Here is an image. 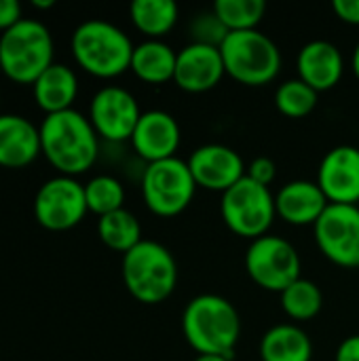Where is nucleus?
<instances>
[{"label":"nucleus","instance_id":"nucleus-1","mask_svg":"<svg viewBox=\"0 0 359 361\" xmlns=\"http://www.w3.org/2000/svg\"><path fill=\"white\" fill-rule=\"evenodd\" d=\"M40 148L59 176L76 178L93 167L99 152V135L89 116L70 108L47 114L40 123Z\"/></svg>","mask_w":359,"mask_h":361},{"label":"nucleus","instance_id":"nucleus-2","mask_svg":"<svg viewBox=\"0 0 359 361\" xmlns=\"http://www.w3.org/2000/svg\"><path fill=\"white\" fill-rule=\"evenodd\" d=\"M182 334L199 355L231 357L241 338V317L218 294L195 296L182 313Z\"/></svg>","mask_w":359,"mask_h":361},{"label":"nucleus","instance_id":"nucleus-3","mask_svg":"<svg viewBox=\"0 0 359 361\" xmlns=\"http://www.w3.org/2000/svg\"><path fill=\"white\" fill-rule=\"evenodd\" d=\"M70 49L74 61L87 74L114 78L131 68L135 44L118 25L106 19H87L74 27Z\"/></svg>","mask_w":359,"mask_h":361},{"label":"nucleus","instance_id":"nucleus-4","mask_svg":"<svg viewBox=\"0 0 359 361\" xmlns=\"http://www.w3.org/2000/svg\"><path fill=\"white\" fill-rule=\"evenodd\" d=\"M51 30L34 17H23L0 34V70L17 85H34V80L53 66Z\"/></svg>","mask_w":359,"mask_h":361},{"label":"nucleus","instance_id":"nucleus-5","mask_svg":"<svg viewBox=\"0 0 359 361\" xmlns=\"http://www.w3.org/2000/svg\"><path fill=\"white\" fill-rule=\"evenodd\" d=\"M121 277L135 300L159 305L167 300L178 286V264L163 243L142 239L123 256Z\"/></svg>","mask_w":359,"mask_h":361},{"label":"nucleus","instance_id":"nucleus-6","mask_svg":"<svg viewBox=\"0 0 359 361\" xmlns=\"http://www.w3.org/2000/svg\"><path fill=\"white\" fill-rule=\"evenodd\" d=\"M226 74L245 85L262 87L277 78L281 70V51L260 30L231 32L220 47Z\"/></svg>","mask_w":359,"mask_h":361},{"label":"nucleus","instance_id":"nucleus-7","mask_svg":"<svg viewBox=\"0 0 359 361\" xmlns=\"http://www.w3.org/2000/svg\"><path fill=\"white\" fill-rule=\"evenodd\" d=\"M220 214L231 233L254 241L269 235V228L277 218L275 197L271 188L256 184L245 176L222 192Z\"/></svg>","mask_w":359,"mask_h":361},{"label":"nucleus","instance_id":"nucleus-8","mask_svg":"<svg viewBox=\"0 0 359 361\" xmlns=\"http://www.w3.org/2000/svg\"><path fill=\"white\" fill-rule=\"evenodd\" d=\"M195 192L197 182L186 161L174 157L146 165L142 176V197L154 216H180L193 203Z\"/></svg>","mask_w":359,"mask_h":361},{"label":"nucleus","instance_id":"nucleus-9","mask_svg":"<svg viewBox=\"0 0 359 361\" xmlns=\"http://www.w3.org/2000/svg\"><path fill=\"white\" fill-rule=\"evenodd\" d=\"M245 271L258 288L281 294L300 279V256L284 237L264 235L250 243Z\"/></svg>","mask_w":359,"mask_h":361},{"label":"nucleus","instance_id":"nucleus-10","mask_svg":"<svg viewBox=\"0 0 359 361\" xmlns=\"http://www.w3.org/2000/svg\"><path fill=\"white\" fill-rule=\"evenodd\" d=\"M85 184L70 176H55L40 184L34 197V218L47 231H70L87 216Z\"/></svg>","mask_w":359,"mask_h":361},{"label":"nucleus","instance_id":"nucleus-11","mask_svg":"<svg viewBox=\"0 0 359 361\" xmlns=\"http://www.w3.org/2000/svg\"><path fill=\"white\" fill-rule=\"evenodd\" d=\"M320 252L343 269H359V207L328 205L313 226Z\"/></svg>","mask_w":359,"mask_h":361},{"label":"nucleus","instance_id":"nucleus-12","mask_svg":"<svg viewBox=\"0 0 359 361\" xmlns=\"http://www.w3.org/2000/svg\"><path fill=\"white\" fill-rule=\"evenodd\" d=\"M140 118H142V110L135 95L123 87L108 85L102 87L91 97L89 121L97 131V135L108 142L131 140Z\"/></svg>","mask_w":359,"mask_h":361},{"label":"nucleus","instance_id":"nucleus-13","mask_svg":"<svg viewBox=\"0 0 359 361\" xmlns=\"http://www.w3.org/2000/svg\"><path fill=\"white\" fill-rule=\"evenodd\" d=\"M188 169L197 182V188L212 192H226L241 178H245V163L237 150L224 144H205L193 150L186 161Z\"/></svg>","mask_w":359,"mask_h":361},{"label":"nucleus","instance_id":"nucleus-14","mask_svg":"<svg viewBox=\"0 0 359 361\" xmlns=\"http://www.w3.org/2000/svg\"><path fill=\"white\" fill-rule=\"evenodd\" d=\"M317 186L332 205H358L359 203V148L336 146L320 163Z\"/></svg>","mask_w":359,"mask_h":361},{"label":"nucleus","instance_id":"nucleus-15","mask_svg":"<svg viewBox=\"0 0 359 361\" xmlns=\"http://www.w3.org/2000/svg\"><path fill=\"white\" fill-rule=\"evenodd\" d=\"M226 74L218 47L188 42L178 51L174 82L186 93H205L220 85Z\"/></svg>","mask_w":359,"mask_h":361},{"label":"nucleus","instance_id":"nucleus-16","mask_svg":"<svg viewBox=\"0 0 359 361\" xmlns=\"http://www.w3.org/2000/svg\"><path fill=\"white\" fill-rule=\"evenodd\" d=\"M182 131L174 114L165 110L142 112V118L131 135V146L146 163L174 159L180 148Z\"/></svg>","mask_w":359,"mask_h":361},{"label":"nucleus","instance_id":"nucleus-17","mask_svg":"<svg viewBox=\"0 0 359 361\" xmlns=\"http://www.w3.org/2000/svg\"><path fill=\"white\" fill-rule=\"evenodd\" d=\"M298 78L317 93L334 89L345 74V59L341 49L330 40L307 42L296 57Z\"/></svg>","mask_w":359,"mask_h":361},{"label":"nucleus","instance_id":"nucleus-18","mask_svg":"<svg viewBox=\"0 0 359 361\" xmlns=\"http://www.w3.org/2000/svg\"><path fill=\"white\" fill-rule=\"evenodd\" d=\"M328 199L311 180H294L279 188L275 195L277 218L292 226H315L328 207Z\"/></svg>","mask_w":359,"mask_h":361},{"label":"nucleus","instance_id":"nucleus-19","mask_svg":"<svg viewBox=\"0 0 359 361\" xmlns=\"http://www.w3.org/2000/svg\"><path fill=\"white\" fill-rule=\"evenodd\" d=\"M42 154L40 129L21 114H0V167L21 169Z\"/></svg>","mask_w":359,"mask_h":361},{"label":"nucleus","instance_id":"nucleus-20","mask_svg":"<svg viewBox=\"0 0 359 361\" xmlns=\"http://www.w3.org/2000/svg\"><path fill=\"white\" fill-rule=\"evenodd\" d=\"M34 102L47 114L70 110L78 95V76L66 63L49 66L32 85Z\"/></svg>","mask_w":359,"mask_h":361},{"label":"nucleus","instance_id":"nucleus-21","mask_svg":"<svg viewBox=\"0 0 359 361\" xmlns=\"http://www.w3.org/2000/svg\"><path fill=\"white\" fill-rule=\"evenodd\" d=\"M176 61H178V51H174L167 42L144 40L135 44L129 70L148 85H163L174 80Z\"/></svg>","mask_w":359,"mask_h":361},{"label":"nucleus","instance_id":"nucleus-22","mask_svg":"<svg viewBox=\"0 0 359 361\" xmlns=\"http://www.w3.org/2000/svg\"><path fill=\"white\" fill-rule=\"evenodd\" d=\"M262 361H311L313 343L309 334L294 324H279L264 332L260 341Z\"/></svg>","mask_w":359,"mask_h":361},{"label":"nucleus","instance_id":"nucleus-23","mask_svg":"<svg viewBox=\"0 0 359 361\" xmlns=\"http://www.w3.org/2000/svg\"><path fill=\"white\" fill-rule=\"evenodd\" d=\"M129 17L146 40H161L176 27L180 8L174 0H133Z\"/></svg>","mask_w":359,"mask_h":361},{"label":"nucleus","instance_id":"nucleus-24","mask_svg":"<svg viewBox=\"0 0 359 361\" xmlns=\"http://www.w3.org/2000/svg\"><path fill=\"white\" fill-rule=\"evenodd\" d=\"M97 235L106 247L125 256L142 241V224L129 209L123 207L97 220Z\"/></svg>","mask_w":359,"mask_h":361},{"label":"nucleus","instance_id":"nucleus-25","mask_svg":"<svg viewBox=\"0 0 359 361\" xmlns=\"http://www.w3.org/2000/svg\"><path fill=\"white\" fill-rule=\"evenodd\" d=\"M279 296L284 313L294 322H309L317 317L324 307V294L320 286L303 277L294 281L288 290H284Z\"/></svg>","mask_w":359,"mask_h":361},{"label":"nucleus","instance_id":"nucleus-26","mask_svg":"<svg viewBox=\"0 0 359 361\" xmlns=\"http://www.w3.org/2000/svg\"><path fill=\"white\" fill-rule=\"evenodd\" d=\"M212 11L229 32L258 30L264 17V0H216Z\"/></svg>","mask_w":359,"mask_h":361},{"label":"nucleus","instance_id":"nucleus-27","mask_svg":"<svg viewBox=\"0 0 359 361\" xmlns=\"http://www.w3.org/2000/svg\"><path fill=\"white\" fill-rule=\"evenodd\" d=\"M85 197H87V207L93 212L97 218L112 214L116 209H123L125 203V186L121 180L114 176H95L85 184Z\"/></svg>","mask_w":359,"mask_h":361},{"label":"nucleus","instance_id":"nucleus-28","mask_svg":"<svg viewBox=\"0 0 359 361\" xmlns=\"http://www.w3.org/2000/svg\"><path fill=\"white\" fill-rule=\"evenodd\" d=\"M317 97H320V93L313 87H309L300 78H292L277 87L275 106L288 118H303L315 110Z\"/></svg>","mask_w":359,"mask_h":361},{"label":"nucleus","instance_id":"nucleus-29","mask_svg":"<svg viewBox=\"0 0 359 361\" xmlns=\"http://www.w3.org/2000/svg\"><path fill=\"white\" fill-rule=\"evenodd\" d=\"M229 34L231 32L220 23V19L216 17L214 11L199 13L190 21V36H193V42H197V44H207V47L220 49Z\"/></svg>","mask_w":359,"mask_h":361},{"label":"nucleus","instance_id":"nucleus-30","mask_svg":"<svg viewBox=\"0 0 359 361\" xmlns=\"http://www.w3.org/2000/svg\"><path fill=\"white\" fill-rule=\"evenodd\" d=\"M245 176H248L250 180H254L256 184H262V186L271 188V184L275 182V176H277V165H275V161L269 159V157H256V159L248 165Z\"/></svg>","mask_w":359,"mask_h":361},{"label":"nucleus","instance_id":"nucleus-31","mask_svg":"<svg viewBox=\"0 0 359 361\" xmlns=\"http://www.w3.org/2000/svg\"><path fill=\"white\" fill-rule=\"evenodd\" d=\"M21 19V4L17 0H0V34Z\"/></svg>","mask_w":359,"mask_h":361},{"label":"nucleus","instance_id":"nucleus-32","mask_svg":"<svg viewBox=\"0 0 359 361\" xmlns=\"http://www.w3.org/2000/svg\"><path fill=\"white\" fill-rule=\"evenodd\" d=\"M332 11L341 21L349 25H359V0H334Z\"/></svg>","mask_w":359,"mask_h":361},{"label":"nucleus","instance_id":"nucleus-33","mask_svg":"<svg viewBox=\"0 0 359 361\" xmlns=\"http://www.w3.org/2000/svg\"><path fill=\"white\" fill-rule=\"evenodd\" d=\"M334 361H359V334L345 338L339 345Z\"/></svg>","mask_w":359,"mask_h":361},{"label":"nucleus","instance_id":"nucleus-34","mask_svg":"<svg viewBox=\"0 0 359 361\" xmlns=\"http://www.w3.org/2000/svg\"><path fill=\"white\" fill-rule=\"evenodd\" d=\"M351 68H353V74L358 76V80H359V42L355 44V49H353V57H351Z\"/></svg>","mask_w":359,"mask_h":361},{"label":"nucleus","instance_id":"nucleus-35","mask_svg":"<svg viewBox=\"0 0 359 361\" xmlns=\"http://www.w3.org/2000/svg\"><path fill=\"white\" fill-rule=\"evenodd\" d=\"M195 361H231V357H222V355H197Z\"/></svg>","mask_w":359,"mask_h":361},{"label":"nucleus","instance_id":"nucleus-36","mask_svg":"<svg viewBox=\"0 0 359 361\" xmlns=\"http://www.w3.org/2000/svg\"><path fill=\"white\" fill-rule=\"evenodd\" d=\"M55 4V0H32V6L36 8H51Z\"/></svg>","mask_w":359,"mask_h":361}]
</instances>
